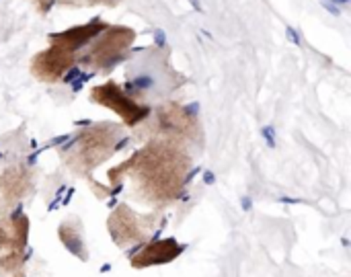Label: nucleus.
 Instances as JSON below:
<instances>
[{"mask_svg":"<svg viewBox=\"0 0 351 277\" xmlns=\"http://www.w3.org/2000/svg\"><path fill=\"white\" fill-rule=\"evenodd\" d=\"M189 158L175 144H150L140 150L123 167L111 171V177L130 173L134 177L138 195L154 206H167L181 195L189 175Z\"/></svg>","mask_w":351,"mask_h":277,"instance_id":"obj_1","label":"nucleus"},{"mask_svg":"<svg viewBox=\"0 0 351 277\" xmlns=\"http://www.w3.org/2000/svg\"><path fill=\"white\" fill-rule=\"evenodd\" d=\"M115 138H117V128L109 123L82 132L76 140H72V144L64 146V150L76 148L74 158L68 160V167L78 173H86L95 169L101 160L109 158L113 150H117L119 144L115 142Z\"/></svg>","mask_w":351,"mask_h":277,"instance_id":"obj_2","label":"nucleus"},{"mask_svg":"<svg viewBox=\"0 0 351 277\" xmlns=\"http://www.w3.org/2000/svg\"><path fill=\"white\" fill-rule=\"evenodd\" d=\"M27 237L29 220L25 214L14 212L0 220V276L14 274L23 265Z\"/></svg>","mask_w":351,"mask_h":277,"instance_id":"obj_3","label":"nucleus"},{"mask_svg":"<svg viewBox=\"0 0 351 277\" xmlns=\"http://www.w3.org/2000/svg\"><path fill=\"white\" fill-rule=\"evenodd\" d=\"M90 99L103 107H109L113 109L117 115H121V119L128 123V125H136L140 123L142 119L148 117L150 109L144 107V105H138L134 99H130L115 82H105L101 86H95L90 91Z\"/></svg>","mask_w":351,"mask_h":277,"instance_id":"obj_4","label":"nucleus"},{"mask_svg":"<svg viewBox=\"0 0 351 277\" xmlns=\"http://www.w3.org/2000/svg\"><path fill=\"white\" fill-rule=\"evenodd\" d=\"M134 37L136 33L128 27H109L105 37L93 47L90 56H86L84 62H90L101 70H111L117 62L123 60V51L134 41Z\"/></svg>","mask_w":351,"mask_h":277,"instance_id":"obj_5","label":"nucleus"},{"mask_svg":"<svg viewBox=\"0 0 351 277\" xmlns=\"http://www.w3.org/2000/svg\"><path fill=\"white\" fill-rule=\"evenodd\" d=\"M150 218H142L136 212H132L128 206H117L115 212L109 216V232L115 245L130 247L136 243H142L150 234L148 226Z\"/></svg>","mask_w":351,"mask_h":277,"instance_id":"obj_6","label":"nucleus"},{"mask_svg":"<svg viewBox=\"0 0 351 277\" xmlns=\"http://www.w3.org/2000/svg\"><path fill=\"white\" fill-rule=\"evenodd\" d=\"M74 66V53L68 51L62 45H53L41 53H37L31 62V70L33 74L43 80V82H56L64 76L66 70H70Z\"/></svg>","mask_w":351,"mask_h":277,"instance_id":"obj_7","label":"nucleus"},{"mask_svg":"<svg viewBox=\"0 0 351 277\" xmlns=\"http://www.w3.org/2000/svg\"><path fill=\"white\" fill-rule=\"evenodd\" d=\"M181 253H183V247L177 241H173V239L156 241V243L146 245L140 253H136L132 257V267L142 269V267H150V265H165V263H171L173 259H177Z\"/></svg>","mask_w":351,"mask_h":277,"instance_id":"obj_8","label":"nucleus"},{"mask_svg":"<svg viewBox=\"0 0 351 277\" xmlns=\"http://www.w3.org/2000/svg\"><path fill=\"white\" fill-rule=\"evenodd\" d=\"M29 189L31 181L23 169H10L8 173H4L0 177V212L4 210V206L8 210V206L19 202Z\"/></svg>","mask_w":351,"mask_h":277,"instance_id":"obj_9","label":"nucleus"},{"mask_svg":"<svg viewBox=\"0 0 351 277\" xmlns=\"http://www.w3.org/2000/svg\"><path fill=\"white\" fill-rule=\"evenodd\" d=\"M105 29H107V25H103L99 19H95L90 25H82V27L68 29V31H64V33L51 35L49 39H51L53 43H58V45H62V47H66L68 51L74 53L80 45H84L88 39H93L97 33H101V31H105Z\"/></svg>","mask_w":351,"mask_h":277,"instance_id":"obj_10","label":"nucleus"},{"mask_svg":"<svg viewBox=\"0 0 351 277\" xmlns=\"http://www.w3.org/2000/svg\"><path fill=\"white\" fill-rule=\"evenodd\" d=\"M60 241L66 245V249L68 251H72L76 257H80L82 261L86 259V251H84V239H82V230H80V226H78V222H72V220H68V222H64L62 226H60Z\"/></svg>","mask_w":351,"mask_h":277,"instance_id":"obj_11","label":"nucleus"},{"mask_svg":"<svg viewBox=\"0 0 351 277\" xmlns=\"http://www.w3.org/2000/svg\"><path fill=\"white\" fill-rule=\"evenodd\" d=\"M323 6H325L333 16H339V14H341V8H339V6H335V4H331V2H325V0H323Z\"/></svg>","mask_w":351,"mask_h":277,"instance_id":"obj_12","label":"nucleus"},{"mask_svg":"<svg viewBox=\"0 0 351 277\" xmlns=\"http://www.w3.org/2000/svg\"><path fill=\"white\" fill-rule=\"evenodd\" d=\"M53 2H56V0H37V8H39L41 12H47L49 6H51Z\"/></svg>","mask_w":351,"mask_h":277,"instance_id":"obj_13","label":"nucleus"},{"mask_svg":"<svg viewBox=\"0 0 351 277\" xmlns=\"http://www.w3.org/2000/svg\"><path fill=\"white\" fill-rule=\"evenodd\" d=\"M154 39H156V43H158V45H165V31H160V29H158V31L154 33Z\"/></svg>","mask_w":351,"mask_h":277,"instance_id":"obj_14","label":"nucleus"},{"mask_svg":"<svg viewBox=\"0 0 351 277\" xmlns=\"http://www.w3.org/2000/svg\"><path fill=\"white\" fill-rule=\"evenodd\" d=\"M288 35H290L296 43H300V39H298V35H296V31H294V29H290V27H288Z\"/></svg>","mask_w":351,"mask_h":277,"instance_id":"obj_15","label":"nucleus"},{"mask_svg":"<svg viewBox=\"0 0 351 277\" xmlns=\"http://www.w3.org/2000/svg\"><path fill=\"white\" fill-rule=\"evenodd\" d=\"M191 2V6L195 8V10H202V6H199V0H189Z\"/></svg>","mask_w":351,"mask_h":277,"instance_id":"obj_16","label":"nucleus"},{"mask_svg":"<svg viewBox=\"0 0 351 277\" xmlns=\"http://www.w3.org/2000/svg\"><path fill=\"white\" fill-rule=\"evenodd\" d=\"M327 2V0H325ZM331 2H335V4H348L350 0H331Z\"/></svg>","mask_w":351,"mask_h":277,"instance_id":"obj_17","label":"nucleus"},{"mask_svg":"<svg viewBox=\"0 0 351 277\" xmlns=\"http://www.w3.org/2000/svg\"><path fill=\"white\" fill-rule=\"evenodd\" d=\"M16 277H21V276H16Z\"/></svg>","mask_w":351,"mask_h":277,"instance_id":"obj_18","label":"nucleus"}]
</instances>
